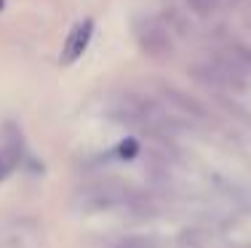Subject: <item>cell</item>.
Returning a JSON list of instances; mask_svg holds the SVG:
<instances>
[{"mask_svg": "<svg viewBox=\"0 0 251 248\" xmlns=\"http://www.w3.org/2000/svg\"><path fill=\"white\" fill-rule=\"evenodd\" d=\"M136 38H139V45L145 48V54H163L166 48H169V35H166V29L158 24V19H145L139 27H136Z\"/></svg>", "mask_w": 251, "mask_h": 248, "instance_id": "obj_1", "label": "cell"}, {"mask_svg": "<svg viewBox=\"0 0 251 248\" xmlns=\"http://www.w3.org/2000/svg\"><path fill=\"white\" fill-rule=\"evenodd\" d=\"M91 35H94V22L91 19L80 22V24L70 32V38H67V45H64V54H62V64H73L75 59L88 48Z\"/></svg>", "mask_w": 251, "mask_h": 248, "instance_id": "obj_2", "label": "cell"}, {"mask_svg": "<svg viewBox=\"0 0 251 248\" xmlns=\"http://www.w3.org/2000/svg\"><path fill=\"white\" fill-rule=\"evenodd\" d=\"M187 3H190V8H193L198 16H208L219 5V0H187Z\"/></svg>", "mask_w": 251, "mask_h": 248, "instance_id": "obj_3", "label": "cell"}, {"mask_svg": "<svg viewBox=\"0 0 251 248\" xmlns=\"http://www.w3.org/2000/svg\"><path fill=\"white\" fill-rule=\"evenodd\" d=\"M0 8H3V0H0Z\"/></svg>", "mask_w": 251, "mask_h": 248, "instance_id": "obj_4", "label": "cell"}]
</instances>
